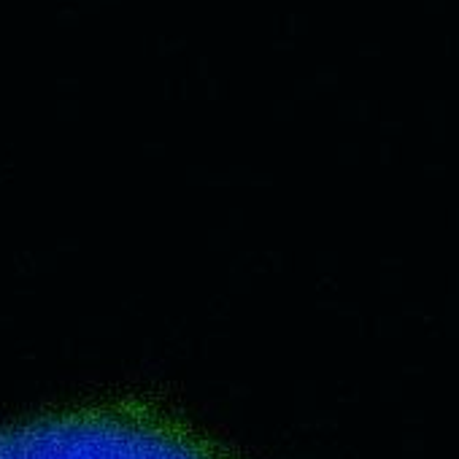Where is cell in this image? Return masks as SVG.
<instances>
[{"label": "cell", "mask_w": 459, "mask_h": 459, "mask_svg": "<svg viewBox=\"0 0 459 459\" xmlns=\"http://www.w3.org/2000/svg\"><path fill=\"white\" fill-rule=\"evenodd\" d=\"M270 33H273V35H284V14H281V11L270 14Z\"/></svg>", "instance_id": "cell-6"}, {"label": "cell", "mask_w": 459, "mask_h": 459, "mask_svg": "<svg viewBox=\"0 0 459 459\" xmlns=\"http://www.w3.org/2000/svg\"><path fill=\"white\" fill-rule=\"evenodd\" d=\"M273 46L276 49H295V41H292V38H276Z\"/></svg>", "instance_id": "cell-12"}, {"label": "cell", "mask_w": 459, "mask_h": 459, "mask_svg": "<svg viewBox=\"0 0 459 459\" xmlns=\"http://www.w3.org/2000/svg\"><path fill=\"white\" fill-rule=\"evenodd\" d=\"M0 459H205L143 416L105 408L41 413L0 427Z\"/></svg>", "instance_id": "cell-1"}, {"label": "cell", "mask_w": 459, "mask_h": 459, "mask_svg": "<svg viewBox=\"0 0 459 459\" xmlns=\"http://www.w3.org/2000/svg\"><path fill=\"white\" fill-rule=\"evenodd\" d=\"M443 46H446V52H451V49H454V33L443 35Z\"/></svg>", "instance_id": "cell-13"}, {"label": "cell", "mask_w": 459, "mask_h": 459, "mask_svg": "<svg viewBox=\"0 0 459 459\" xmlns=\"http://www.w3.org/2000/svg\"><path fill=\"white\" fill-rule=\"evenodd\" d=\"M311 30V14L305 11H289L284 14V35H289L292 41L300 35H308Z\"/></svg>", "instance_id": "cell-2"}, {"label": "cell", "mask_w": 459, "mask_h": 459, "mask_svg": "<svg viewBox=\"0 0 459 459\" xmlns=\"http://www.w3.org/2000/svg\"><path fill=\"white\" fill-rule=\"evenodd\" d=\"M454 46H457V57H459V33L454 35Z\"/></svg>", "instance_id": "cell-15"}, {"label": "cell", "mask_w": 459, "mask_h": 459, "mask_svg": "<svg viewBox=\"0 0 459 459\" xmlns=\"http://www.w3.org/2000/svg\"><path fill=\"white\" fill-rule=\"evenodd\" d=\"M181 46H186V38H173V41H170V52H176V49H181Z\"/></svg>", "instance_id": "cell-14"}, {"label": "cell", "mask_w": 459, "mask_h": 459, "mask_svg": "<svg viewBox=\"0 0 459 459\" xmlns=\"http://www.w3.org/2000/svg\"><path fill=\"white\" fill-rule=\"evenodd\" d=\"M295 87H297V92H302V95H314V92H316L314 79H297Z\"/></svg>", "instance_id": "cell-7"}, {"label": "cell", "mask_w": 459, "mask_h": 459, "mask_svg": "<svg viewBox=\"0 0 459 459\" xmlns=\"http://www.w3.org/2000/svg\"><path fill=\"white\" fill-rule=\"evenodd\" d=\"M421 6H424L427 14H446L448 0H421Z\"/></svg>", "instance_id": "cell-3"}, {"label": "cell", "mask_w": 459, "mask_h": 459, "mask_svg": "<svg viewBox=\"0 0 459 459\" xmlns=\"http://www.w3.org/2000/svg\"><path fill=\"white\" fill-rule=\"evenodd\" d=\"M316 81H321V84H335V81H338V70H332V68H319V70H316Z\"/></svg>", "instance_id": "cell-4"}, {"label": "cell", "mask_w": 459, "mask_h": 459, "mask_svg": "<svg viewBox=\"0 0 459 459\" xmlns=\"http://www.w3.org/2000/svg\"><path fill=\"white\" fill-rule=\"evenodd\" d=\"M381 52H384V49L378 46V43H359V54H362V57H367V54H376V57H378Z\"/></svg>", "instance_id": "cell-9"}, {"label": "cell", "mask_w": 459, "mask_h": 459, "mask_svg": "<svg viewBox=\"0 0 459 459\" xmlns=\"http://www.w3.org/2000/svg\"><path fill=\"white\" fill-rule=\"evenodd\" d=\"M157 52L160 54H168L170 52V41H168V35H165V33L157 35Z\"/></svg>", "instance_id": "cell-11"}, {"label": "cell", "mask_w": 459, "mask_h": 459, "mask_svg": "<svg viewBox=\"0 0 459 459\" xmlns=\"http://www.w3.org/2000/svg\"><path fill=\"white\" fill-rule=\"evenodd\" d=\"M79 14H81L79 6H62L57 11V19H79Z\"/></svg>", "instance_id": "cell-8"}, {"label": "cell", "mask_w": 459, "mask_h": 459, "mask_svg": "<svg viewBox=\"0 0 459 459\" xmlns=\"http://www.w3.org/2000/svg\"><path fill=\"white\" fill-rule=\"evenodd\" d=\"M208 70H211V57H208V54H200V57H198V73L200 76H208Z\"/></svg>", "instance_id": "cell-10"}, {"label": "cell", "mask_w": 459, "mask_h": 459, "mask_svg": "<svg viewBox=\"0 0 459 459\" xmlns=\"http://www.w3.org/2000/svg\"><path fill=\"white\" fill-rule=\"evenodd\" d=\"M73 3L79 6L81 14H92V11H98V8L103 6V0H73Z\"/></svg>", "instance_id": "cell-5"}]
</instances>
